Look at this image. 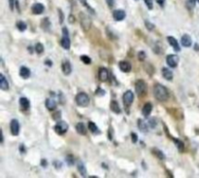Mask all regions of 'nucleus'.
<instances>
[{
    "label": "nucleus",
    "mask_w": 199,
    "mask_h": 178,
    "mask_svg": "<svg viewBox=\"0 0 199 178\" xmlns=\"http://www.w3.org/2000/svg\"><path fill=\"white\" fill-rule=\"evenodd\" d=\"M119 69H121V70H122V72L127 73V72H130V71H131L132 66H131V64H130V63H129L128 61L122 60V61H119Z\"/></svg>",
    "instance_id": "9b49d317"
},
{
    "label": "nucleus",
    "mask_w": 199,
    "mask_h": 178,
    "mask_svg": "<svg viewBox=\"0 0 199 178\" xmlns=\"http://www.w3.org/2000/svg\"><path fill=\"white\" fill-rule=\"evenodd\" d=\"M45 10V7H44L43 4H41V3H36V4H34L32 6V8H31V11L34 15H40L42 14Z\"/></svg>",
    "instance_id": "f8f14e48"
},
{
    "label": "nucleus",
    "mask_w": 199,
    "mask_h": 178,
    "mask_svg": "<svg viewBox=\"0 0 199 178\" xmlns=\"http://www.w3.org/2000/svg\"><path fill=\"white\" fill-rule=\"evenodd\" d=\"M156 1L157 4L160 5L161 7H163L164 4H165V0H156Z\"/></svg>",
    "instance_id": "09e8293b"
},
{
    "label": "nucleus",
    "mask_w": 199,
    "mask_h": 178,
    "mask_svg": "<svg viewBox=\"0 0 199 178\" xmlns=\"http://www.w3.org/2000/svg\"><path fill=\"white\" fill-rule=\"evenodd\" d=\"M96 94H98V95H104V94H105V92H104L102 89H97Z\"/></svg>",
    "instance_id": "de8ad7c7"
},
{
    "label": "nucleus",
    "mask_w": 199,
    "mask_h": 178,
    "mask_svg": "<svg viewBox=\"0 0 199 178\" xmlns=\"http://www.w3.org/2000/svg\"><path fill=\"white\" fill-rule=\"evenodd\" d=\"M167 41L169 42L170 45H171L173 48H174V50L176 51V52H180V51H181V48H180V45H179L178 41H177L174 37L168 36V37H167Z\"/></svg>",
    "instance_id": "2eb2a0df"
},
{
    "label": "nucleus",
    "mask_w": 199,
    "mask_h": 178,
    "mask_svg": "<svg viewBox=\"0 0 199 178\" xmlns=\"http://www.w3.org/2000/svg\"><path fill=\"white\" fill-rule=\"evenodd\" d=\"M14 3H15V0H9V4H10V9L13 11L14 10Z\"/></svg>",
    "instance_id": "3c124183"
},
{
    "label": "nucleus",
    "mask_w": 199,
    "mask_h": 178,
    "mask_svg": "<svg viewBox=\"0 0 199 178\" xmlns=\"http://www.w3.org/2000/svg\"><path fill=\"white\" fill-rule=\"evenodd\" d=\"M20 105L23 110H27L30 107V102L26 97H21L20 98Z\"/></svg>",
    "instance_id": "b1692460"
},
{
    "label": "nucleus",
    "mask_w": 199,
    "mask_h": 178,
    "mask_svg": "<svg viewBox=\"0 0 199 178\" xmlns=\"http://www.w3.org/2000/svg\"><path fill=\"white\" fill-rule=\"evenodd\" d=\"M79 19H80V24L82 28L85 31H87L91 26V20L87 14H85L84 12H81L79 15Z\"/></svg>",
    "instance_id": "f03ea898"
},
{
    "label": "nucleus",
    "mask_w": 199,
    "mask_h": 178,
    "mask_svg": "<svg viewBox=\"0 0 199 178\" xmlns=\"http://www.w3.org/2000/svg\"><path fill=\"white\" fill-rule=\"evenodd\" d=\"M181 43L182 45L184 47H190L191 44H192V40H191V37L188 35V34H185V35H183L182 37V40H181Z\"/></svg>",
    "instance_id": "6ab92c4d"
},
{
    "label": "nucleus",
    "mask_w": 199,
    "mask_h": 178,
    "mask_svg": "<svg viewBox=\"0 0 199 178\" xmlns=\"http://www.w3.org/2000/svg\"><path fill=\"white\" fill-rule=\"evenodd\" d=\"M135 91L138 97H144L147 93V85L144 80H138L135 84Z\"/></svg>",
    "instance_id": "20e7f679"
},
{
    "label": "nucleus",
    "mask_w": 199,
    "mask_h": 178,
    "mask_svg": "<svg viewBox=\"0 0 199 178\" xmlns=\"http://www.w3.org/2000/svg\"><path fill=\"white\" fill-rule=\"evenodd\" d=\"M98 77L101 82H106L109 79V72L105 67H100L98 71Z\"/></svg>",
    "instance_id": "9d476101"
},
{
    "label": "nucleus",
    "mask_w": 199,
    "mask_h": 178,
    "mask_svg": "<svg viewBox=\"0 0 199 178\" xmlns=\"http://www.w3.org/2000/svg\"><path fill=\"white\" fill-rule=\"evenodd\" d=\"M145 25H146V27H147L149 30H154V24H151L149 21H145Z\"/></svg>",
    "instance_id": "ea45409f"
},
{
    "label": "nucleus",
    "mask_w": 199,
    "mask_h": 178,
    "mask_svg": "<svg viewBox=\"0 0 199 178\" xmlns=\"http://www.w3.org/2000/svg\"><path fill=\"white\" fill-rule=\"evenodd\" d=\"M60 116H61V112H60V111H58L55 114H53V118L55 120H56V121H58L59 119H60Z\"/></svg>",
    "instance_id": "c03bdc74"
},
{
    "label": "nucleus",
    "mask_w": 199,
    "mask_h": 178,
    "mask_svg": "<svg viewBox=\"0 0 199 178\" xmlns=\"http://www.w3.org/2000/svg\"><path fill=\"white\" fill-rule=\"evenodd\" d=\"M138 59L141 60V61L146 59V53H145L144 51H141V52L138 53Z\"/></svg>",
    "instance_id": "e433bc0d"
},
{
    "label": "nucleus",
    "mask_w": 199,
    "mask_h": 178,
    "mask_svg": "<svg viewBox=\"0 0 199 178\" xmlns=\"http://www.w3.org/2000/svg\"><path fill=\"white\" fill-rule=\"evenodd\" d=\"M125 16H126V14H125V12L124 10H116V11H114V13H113L114 20L118 21L124 20V19L125 18Z\"/></svg>",
    "instance_id": "ddd939ff"
},
{
    "label": "nucleus",
    "mask_w": 199,
    "mask_h": 178,
    "mask_svg": "<svg viewBox=\"0 0 199 178\" xmlns=\"http://www.w3.org/2000/svg\"><path fill=\"white\" fill-rule=\"evenodd\" d=\"M88 129H90V131L92 132V133H98L99 132L98 128H97V126L93 122H90V123H88Z\"/></svg>",
    "instance_id": "c85d7f7f"
},
{
    "label": "nucleus",
    "mask_w": 199,
    "mask_h": 178,
    "mask_svg": "<svg viewBox=\"0 0 199 178\" xmlns=\"http://www.w3.org/2000/svg\"><path fill=\"white\" fill-rule=\"evenodd\" d=\"M81 60L83 61L84 63H86V64H90V63L91 62V59H90V56H81Z\"/></svg>",
    "instance_id": "c9c22d12"
},
{
    "label": "nucleus",
    "mask_w": 199,
    "mask_h": 178,
    "mask_svg": "<svg viewBox=\"0 0 199 178\" xmlns=\"http://www.w3.org/2000/svg\"><path fill=\"white\" fill-rule=\"evenodd\" d=\"M151 110H153V105H151V103L148 102L144 105L143 109H142V114H143V116L145 118H148L151 113Z\"/></svg>",
    "instance_id": "4468645a"
},
{
    "label": "nucleus",
    "mask_w": 199,
    "mask_h": 178,
    "mask_svg": "<svg viewBox=\"0 0 199 178\" xmlns=\"http://www.w3.org/2000/svg\"><path fill=\"white\" fill-rule=\"evenodd\" d=\"M166 62H167V64L170 66V67L175 68V67H177V65H178V63H179V56H176V55L167 56Z\"/></svg>",
    "instance_id": "6e6552de"
},
{
    "label": "nucleus",
    "mask_w": 199,
    "mask_h": 178,
    "mask_svg": "<svg viewBox=\"0 0 199 178\" xmlns=\"http://www.w3.org/2000/svg\"><path fill=\"white\" fill-rule=\"evenodd\" d=\"M61 68H62V71H63V73H64V75H66V76H68V75H70V73L72 72V67H71V64H70V62L69 61H64L62 63V65H61Z\"/></svg>",
    "instance_id": "dca6fc26"
},
{
    "label": "nucleus",
    "mask_w": 199,
    "mask_h": 178,
    "mask_svg": "<svg viewBox=\"0 0 199 178\" xmlns=\"http://www.w3.org/2000/svg\"><path fill=\"white\" fill-rule=\"evenodd\" d=\"M154 94L157 100L159 101H165L168 99L169 93L168 90L160 84H156L154 87Z\"/></svg>",
    "instance_id": "f257e3e1"
},
{
    "label": "nucleus",
    "mask_w": 199,
    "mask_h": 178,
    "mask_svg": "<svg viewBox=\"0 0 199 178\" xmlns=\"http://www.w3.org/2000/svg\"><path fill=\"white\" fill-rule=\"evenodd\" d=\"M17 27H18V29L20 30V31H24L25 29H26L27 25H26V24L24 23V21H18V23H17Z\"/></svg>",
    "instance_id": "2f4dec72"
},
{
    "label": "nucleus",
    "mask_w": 199,
    "mask_h": 178,
    "mask_svg": "<svg viewBox=\"0 0 199 178\" xmlns=\"http://www.w3.org/2000/svg\"><path fill=\"white\" fill-rule=\"evenodd\" d=\"M53 166H55V167L59 168V167H60V166H61V163H60V162H58V161H55V162H53Z\"/></svg>",
    "instance_id": "8fccbe9b"
},
{
    "label": "nucleus",
    "mask_w": 199,
    "mask_h": 178,
    "mask_svg": "<svg viewBox=\"0 0 199 178\" xmlns=\"http://www.w3.org/2000/svg\"><path fill=\"white\" fill-rule=\"evenodd\" d=\"M61 46L62 48H64V49L68 50L70 49V39H69V33H68V30L66 27H63L62 28V39H61Z\"/></svg>",
    "instance_id": "39448f33"
},
{
    "label": "nucleus",
    "mask_w": 199,
    "mask_h": 178,
    "mask_svg": "<svg viewBox=\"0 0 199 178\" xmlns=\"http://www.w3.org/2000/svg\"><path fill=\"white\" fill-rule=\"evenodd\" d=\"M41 164H42L43 167H47V164H48V162H47L46 160H42V162H41Z\"/></svg>",
    "instance_id": "864d4df0"
},
{
    "label": "nucleus",
    "mask_w": 199,
    "mask_h": 178,
    "mask_svg": "<svg viewBox=\"0 0 199 178\" xmlns=\"http://www.w3.org/2000/svg\"><path fill=\"white\" fill-rule=\"evenodd\" d=\"M77 167H78L79 172L81 173V175L83 176V177H86V175H87V169H86V167H85V164H83V162H82V161H78Z\"/></svg>",
    "instance_id": "5701e85b"
},
{
    "label": "nucleus",
    "mask_w": 199,
    "mask_h": 178,
    "mask_svg": "<svg viewBox=\"0 0 199 178\" xmlns=\"http://www.w3.org/2000/svg\"><path fill=\"white\" fill-rule=\"evenodd\" d=\"M66 163H67L68 166H73L74 164V159L72 156H67L66 157Z\"/></svg>",
    "instance_id": "4c0bfd02"
},
{
    "label": "nucleus",
    "mask_w": 199,
    "mask_h": 178,
    "mask_svg": "<svg viewBox=\"0 0 199 178\" xmlns=\"http://www.w3.org/2000/svg\"><path fill=\"white\" fill-rule=\"evenodd\" d=\"M53 129H55V132L56 133H58V134H64L68 129V125L64 121H58V124H56L55 128H53Z\"/></svg>",
    "instance_id": "423d86ee"
},
{
    "label": "nucleus",
    "mask_w": 199,
    "mask_h": 178,
    "mask_svg": "<svg viewBox=\"0 0 199 178\" xmlns=\"http://www.w3.org/2000/svg\"><path fill=\"white\" fill-rule=\"evenodd\" d=\"M79 1H80V2L82 3V4H83V6H85V7H87V10L91 12V14H94V10L90 7V5H88V3L87 2V0H79Z\"/></svg>",
    "instance_id": "f704fd0d"
},
{
    "label": "nucleus",
    "mask_w": 199,
    "mask_h": 178,
    "mask_svg": "<svg viewBox=\"0 0 199 178\" xmlns=\"http://www.w3.org/2000/svg\"><path fill=\"white\" fill-rule=\"evenodd\" d=\"M25 151H26V149H25V146L23 144H21L20 145V152H21V154H23V153H25Z\"/></svg>",
    "instance_id": "49530a36"
},
{
    "label": "nucleus",
    "mask_w": 199,
    "mask_h": 178,
    "mask_svg": "<svg viewBox=\"0 0 199 178\" xmlns=\"http://www.w3.org/2000/svg\"><path fill=\"white\" fill-rule=\"evenodd\" d=\"M122 98H124V105L126 107H129L132 104V102H133L134 100V94L133 93H132L131 91H126L124 97H122Z\"/></svg>",
    "instance_id": "0eeeda50"
},
{
    "label": "nucleus",
    "mask_w": 199,
    "mask_h": 178,
    "mask_svg": "<svg viewBox=\"0 0 199 178\" xmlns=\"http://www.w3.org/2000/svg\"><path fill=\"white\" fill-rule=\"evenodd\" d=\"M195 4H196V0H188L187 3H185V6L188 10H192L195 7Z\"/></svg>",
    "instance_id": "473e14b6"
},
{
    "label": "nucleus",
    "mask_w": 199,
    "mask_h": 178,
    "mask_svg": "<svg viewBox=\"0 0 199 178\" xmlns=\"http://www.w3.org/2000/svg\"><path fill=\"white\" fill-rule=\"evenodd\" d=\"M195 49H196V50H198V49H199V47H198L197 44H195Z\"/></svg>",
    "instance_id": "4d7b16f0"
},
{
    "label": "nucleus",
    "mask_w": 199,
    "mask_h": 178,
    "mask_svg": "<svg viewBox=\"0 0 199 178\" xmlns=\"http://www.w3.org/2000/svg\"><path fill=\"white\" fill-rule=\"evenodd\" d=\"M76 131H77L78 133H80V134H82V135L87 134L86 126L84 125V123H78L77 125H76Z\"/></svg>",
    "instance_id": "4be33fe9"
},
{
    "label": "nucleus",
    "mask_w": 199,
    "mask_h": 178,
    "mask_svg": "<svg viewBox=\"0 0 199 178\" xmlns=\"http://www.w3.org/2000/svg\"><path fill=\"white\" fill-rule=\"evenodd\" d=\"M58 15H59V23L62 24L63 21H64V15H63V12L60 9H58Z\"/></svg>",
    "instance_id": "79ce46f5"
},
{
    "label": "nucleus",
    "mask_w": 199,
    "mask_h": 178,
    "mask_svg": "<svg viewBox=\"0 0 199 178\" xmlns=\"http://www.w3.org/2000/svg\"><path fill=\"white\" fill-rule=\"evenodd\" d=\"M161 72H162V76L166 79V80L171 81L172 79H173V72H172L171 70H170L169 68L163 67V68H162V70H161Z\"/></svg>",
    "instance_id": "aec40b11"
},
{
    "label": "nucleus",
    "mask_w": 199,
    "mask_h": 178,
    "mask_svg": "<svg viewBox=\"0 0 199 178\" xmlns=\"http://www.w3.org/2000/svg\"><path fill=\"white\" fill-rule=\"evenodd\" d=\"M28 51H29V53H31V54L33 53L32 52V48H30V47H28Z\"/></svg>",
    "instance_id": "6e6d98bb"
},
{
    "label": "nucleus",
    "mask_w": 199,
    "mask_h": 178,
    "mask_svg": "<svg viewBox=\"0 0 199 178\" xmlns=\"http://www.w3.org/2000/svg\"><path fill=\"white\" fill-rule=\"evenodd\" d=\"M137 125H138L139 129H140L141 132H148V125H147V123L144 122L143 120L139 119L138 122H137Z\"/></svg>",
    "instance_id": "a878e982"
},
{
    "label": "nucleus",
    "mask_w": 199,
    "mask_h": 178,
    "mask_svg": "<svg viewBox=\"0 0 199 178\" xmlns=\"http://www.w3.org/2000/svg\"><path fill=\"white\" fill-rule=\"evenodd\" d=\"M153 154L154 156H156L159 160H164V159H165V155H164L160 150H158V149H153Z\"/></svg>",
    "instance_id": "c756f323"
},
{
    "label": "nucleus",
    "mask_w": 199,
    "mask_h": 178,
    "mask_svg": "<svg viewBox=\"0 0 199 178\" xmlns=\"http://www.w3.org/2000/svg\"><path fill=\"white\" fill-rule=\"evenodd\" d=\"M45 64H47V65H49V66H52V61H50V60H49V59H47L46 61H45Z\"/></svg>",
    "instance_id": "5fc2aeb1"
},
{
    "label": "nucleus",
    "mask_w": 199,
    "mask_h": 178,
    "mask_svg": "<svg viewBox=\"0 0 199 178\" xmlns=\"http://www.w3.org/2000/svg\"><path fill=\"white\" fill-rule=\"evenodd\" d=\"M0 89L3 91H8L9 90V83L7 79L3 74H0Z\"/></svg>",
    "instance_id": "f3484780"
},
{
    "label": "nucleus",
    "mask_w": 199,
    "mask_h": 178,
    "mask_svg": "<svg viewBox=\"0 0 199 178\" xmlns=\"http://www.w3.org/2000/svg\"><path fill=\"white\" fill-rule=\"evenodd\" d=\"M106 3L110 8H112L114 4H115V0H106Z\"/></svg>",
    "instance_id": "a18cd8bd"
},
{
    "label": "nucleus",
    "mask_w": 199,
    "mask_h": 178,
    "mask_svg": "<svg viewBox=\"0 0 199 178\" xmlns=\"http://www.w3.org/2000/svg\"><path fill=\"white\" fill-rule=\"evenodd\" d=\"M35 52L37 54H42L44 52V46L43 44L41 43H37L36 46H35Z\"/></svg>",
    "instance_id": "72a5a7b5"
},
{
    "label": "nucleus",
    "mask_w": 199,
    "mask_h": 178,
    "mask_svg": "<svg viewBox=\"0 0 199 178\" xmlns=\"http://www.w3.org/2000/svg\"><path fill=\"white\" fill-rule=\"evenodd\" d=\"M197 1H198V2H199V0H197Z\"/></svg>",
    "instance_id": "13d9d810"
},
{
    "label": "nucleus",
    "mask_w": 199,
    "mask_h": 178,
    "mask_svg": "<svg viewBox=\"0 0 199 178\" xmlns=\"http://www.w3.org/2000/svg\"><path fill=\"white\" fill-rule=\"evenodd\" d=\"M145 1V4L147 5V7L151 10V9L154 8V3H153V0H144Z\"/></svg>",
    "instance_id": "58836bf2"
},
{
    "label": "nucleus",
    "mask_w": 199,
    "mask_h": 178,
    "mask_svg": "<svg viewBox=\"0 0 199 178\" xmlns=\"http://www.w3.org/2000/svg\"><path fill=\"white\" fill-rule=\"evenodd\" d=\"M41 26L44 30H50V23L49 21L48 18H45L42 20V23H41Z\"/></svg>",
    "instance_id": "cd10ccee"
},
{
    "label": "nucleus",
    "mask_w": 199,
    "mask_h": 178,
    "mask_svg": "<svg viewBox=\"0 0 199 178\" xmlns=\"http://www.w3.org/2000/svg\"><path fill=\"white\" fill-rule=\"evenodd\" d=\"M10 129H11V132L13 135H18V132H20V124H18V120H12L11 124H10Z\"/></svg>",
    "instance_id": "1a4fd4ad"
},
{
    "label": "nucleus",
    "mask_w": 199,
    "mask_h": 178,
    "mask_svg": "<svg viewBox=\"0 0 199 178\" xmlns=\"http://www.w3.org/2000/svg\"><path fill=\"white\" fill-rule=\"evenodd\" d=\"M110 108H111V110L113 111L114 113H116V114H119L122 112V110H121V108H119L118 102L115 101V100L111 101V103H110Z\"/></svg>",
    "instance_id": "393cba45"
},
{
    "label": "nucleus",
    "mask_w": 199,
    "mask_h": 178,
    "mask_svg": "<svg viewBox=\"0 0 199 178\" xmlns=\"http://www.w3.org/2000/svg\"><path fill=\"white\" fill-rule=\"evenodd\" d=\"M20 75L21 78L23 79H27L30 77V70L29 68H27L26 66H21L20 69Z\"/></svg>",
    "instance_id": "412c9836"
},
{
    "label": "nucleus",
    "mask_w": 199,
    "mask_h": 178,
    "mask_svg": "<svg viewBox=\"0 0 199 178\" xmlns=\"http://www.w3.org/2000/svg\"><path fill=\"white\" fill-rule=\"evenodd\" d=\"M154 53H156V54H160V53H162L163 48H162V46H161V44H160V42H156V43H154Z\"/></svg>",
    "instance_id": "7c9ffc66"
},
{
    "label": "nucleus",
    "mask_w": 199,
    "mask_h": 178,
    "mask_svg": "<svg viewBox=\"0 0 199 178\" xmlns=\"http://www.w3.org/2000/svg\"><path fill=\"white\" fill-rule=\"evenodd\" d=\"M76 103L81 107H87L90 104V97L86 93H79L76 95Z\"/></svg>",
    "instance_id": "7ed1b4c3"
},
{
    "label": "nucleus",
    "mask_w": 199,
    "mask_h": 178,
    "mask_svg": "<svg viewBox=\"0 0 199 178\" xmlns=\"http://www.w3.org/2000/svg\"><path fill=\"white\" fill-rule=\"evenodd\" d=\"M131 140H132V142H133V143H136L137 140H138V135L135 132L131 133Z\"/></svg>",
    "instance_id": "37998d69"
},
{
    "label": "nucleus",
    "mask_w": 199,
    "mask_h": 178,
    "mask_svg": "<svg viewBox=\"0 0 199 178\" xmlns=\"http://www.w3.org/2000/svg\"><path fill=\"white\" fill-rule=\"evenodd\" d=\"M74 21H75V19H74V17L73 16H69V23H71V24H73L74 23Z\"/></svg>",
    "instance_id": "603ef678"
},
{
    "label": "nucleus",
    "mask_w": 199,
    "mask_h": 178,
    "mask_svg": "<svg viewBox=\"0 0 199 178\" xmlns=\"http://www.w3.org/2000/svg\"><path fill=\"white\" fill-rule=\"evenodd\" d=\"M45 104H46V107L48 108L49 110H50V111L55 110L56 108V101L53 99V98H52V97L47 98Z\"/></svg>",
    "instance_id": "a211bd4d"
},
{
    "label": "nucleus",
    "mask_w": 199,
    "mask_h": 178,
    "mask_svg": "<svg viewBox=\"0 0 199 178\" xmlns=\"http://www.w3.org/2000/svg\"><path fill=\"white\" fill-rule=\"evenodd\" d=\"M149 125L151 126V128H156V118H151V119H150L149 120Z\"/></svg>",
    "instance_id": "a19ab883"
},
{
    "label": "nucleus",
    "mask_w": 199,
    "mask_h": 178,
    "mask_svg": "<svg viewBox=\"0 0 199 178\" xmlns=\"http://www.w3.org/2000/svg\"><path fill=\"white\" fill-rule=\"evenodd\" d=\"M172 139H173V141L175 142L176 147L179 150V152L183 153V152H184V150H185V144H184V142L181 141L180 139H176V138H172Z\"/></svg>",
    "instance_id": "bb28decb"
}]
</instances>
